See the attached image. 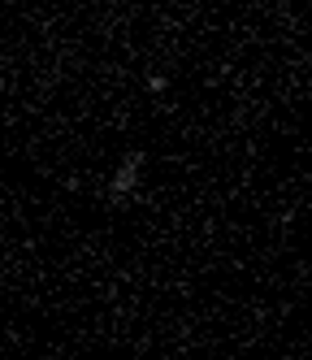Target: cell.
<instances>
[{
	"instance_id": "6da1fadb",
	"label": "cell",
	"mask_w": 312,
	"mask_h": 360,
	"mask_svg": "<svg viewBox=\"0 0 312 360\" xmlns=\"http://www.w3.org/2000/svg\"><path fill=\"white\" fill-rule=\"evenodd\" d=\"M139 174H143V157L135 152V157H126L113 174V183H109V200H126V195H135L139 187Z\"/></svg>"
}]
</instances>
